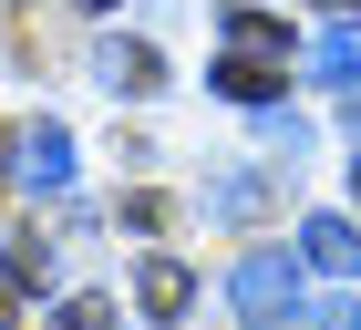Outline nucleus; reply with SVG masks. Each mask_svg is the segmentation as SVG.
I'll return each mask as SVG.
<instances>
[{"mask_svg":"<svg viewBox=\"0 0 361 330\" xmlns=\"http://www.w3.org/2000/svg\"><path fill=\"white\" fill-rule=\"evenodd\" d=\"M300 330H361V310L351 300H320V310H300Z\"/></svg>","mask_w":361,"mask_h":330,"instance_id":"obj_12","label":"nucleus"},{"mask_svg":"<svg viewBox=\"0 0 361 330\" xmlns=\"http://www.w3.org/2000/svg\"><path fill=\"white\" fill-rule=\"evenodd\" d=\"M310 73L341 82V93H361V21H331L320 42H310Z\"/></svg>","mask_w":361,"mask_h":330,"instance_id":"obj_8","label":"nucleus"},{"mask_svg":"<svg viewBox=\"0 0 361 330\" xmlns=\"http://www.w3.org/2000/svg\"><path fill=\"white\" fill-rule=\"evenodd\" d=\"M300 258L331 269V279H351V269H361V227H351V217H310V227H300Z\"/></svg>","mask_w":361,"mask_h":330,"instance_id":"obj_7","label":"nucleus"},{"mask_svg":"<svg viewBox=\"0 0 361 330\" xmlns=\"http://www.w3.org/2000/svg\"><path fill=\"white\" fill-rule=\"evenodd\" d=\"M52 330H114V300H93V289H83V300H62Z\"/></svg>","mask_w":361,"mask_h":330,"instance_id":"obj_10","label":"nucleus"},{"mask_svg":"<svg viewBox=\"0 0 361 330\" xmlns=\"http://www.w3.org/2000/svg\"><path fill=\"white\" fill-rule=\"evenodd\" d=\"M351 176H361V165H351Z\"/></svg>","mask_w":361,"mask_h":330,"instance_id":"obj_16","label":"nucleus"},{"mask_svg":"<svg viewBox=\"0 0 361 330\" xmlns=\"http://www.w3.org/2000/svg\"><path fill=\"white\" fill-rule=\"evenodd\" d=\"M135 300H145V320H186V310H196V279H186V258H145Z\"/></svg>","mask_w":361,"mask_h":330,"instance_id":"obj_6","label":"nucleus"},{"mask_svg":"<svg viewBox=\"0 0 361 330\" xmlns=\"http://www.w3.org/2000/svg\"><path fill=\"white\" fill-rule=\"evenodd\" d=\"M227 300H238L248 330H279L289 310H300V258H289V248H248L238 279H227Z\"/></svg>","mask_w":361,"mask_h":330,"instance_id":"obj_2","label":"nucleus"},{"mask_svg":"<svg viewBox=\"0 0 361 330\" xmlns=\"http://www.w3.org/2000/svg\"><path fill=\"white\" fill-rule=\"evenodd\" d=\"M93 82H104L114 104H135V93H155V82H166V52H155V42L104 31V42H93Z\"/></svg>","mask_w":361,"mask_h":330,"instance_id":"obj_3","label":"nucleus"},{"mask_svg":"<svg viewBox=\"0 0 361 330\" xmlns=\"http://www.w3.org/2000/svg\"><path fill=\"white\" fill-rule=\"evenodd\" d=\"M217 42L227 52H217L207 82H217L227 104H269L279 82H289V21H279V11H248V0H238V11L217 21Z\"/></svg>","mask_w":361,"mask_h":330,"instance_id":"obj_1","label":"nucleus"},{"mask_svg":"<svg viewBox=\"0 0 361 330\" xmlns=\"http://www.w3.org/2000/svg\"><path fill=\"white\" fill-rule=\"evenodd\" d=\"M124 227H145V238H155V227H176V207H166L155 186H145V196H124Z\"/></svg>","mask_w":361,"mask_h":330,"instance_id":"obj_11","label":"nucleus"},{"mask_svg":"<svg viewBox=\"0 0 361 330\" xmlns=\"http://www.w3.org/2000/svg\"><path fill=\"white\" fill-rule=\"evenodd\" d=\"M351 124H361V104H351Z\"/></svg>","mask_w":361,"mask_h":330,"instance_id":"obj_15","label":"nucleus"},{"mask_svg":"<svg viewBox=\"0 0 361 330\" xmlns=\"http://www.w3.org/2000/svg\"><path fill=\"white\" fill-rule=\"evenodd\" d=\"M331 11H351V0H331Z\"/></svg>","mask_w":361,"mask_h":330,"instance_id":"obj_14","label":"nucleus"},{"mask_svg":"<svg viewBox=\"0 0 361 330\" xmlns=\"http://www.w3.org/2000/svg\"><path fill=\"white\" fill-rule=\"evenodd\" d=\"M11 176H21L31 196H62V176H73V135H62L52 114H31L21 145H11Z\"/></svg>","mask_w":361,"mask_h":330,"instance_id":"obj_4","label":"nucleus"},{"mask_svg":"<svg viewBox=\"0 0 361 330\" xmlns=\"http://www.w3.org/2000/svg\"><path fill=\"white\" fill-rule=\"evenodd\" d=\"M279 176H300V165H258V176H227V186H207V217H269V196H279Z\"/></svg>","mask_w":361,"mask_h":330,"instance_id":"obj_5","label":"nucleus"},{"mask_svg":"<svg viewBox=\"0 0 361 330\" xmlns=\"http://www.w3.org/2000/svg\"><path fill=\"white\" fill-rule=\"evenodd\" d=\"M258 114H269V145H279V165H300V155H310V124H300V114H279V104H258Z\"/></svg>","mask_w":361,"mask_h":330,"instance_id":"obj_9","label":"nucleus"},{"mask_svg":"<svg viewBox=\"0 0 361 330\" xmlns=\"http://www.w3.org/2000/svg\"><path fill=\"white\" fill-rule=\"evenodd\" d=\"M83 11H114V0H83Z\"/></svg>","mask_w":361,"mask_h":330,"instance_id":"obj_13","label":"nucleus"}]
</instances>
